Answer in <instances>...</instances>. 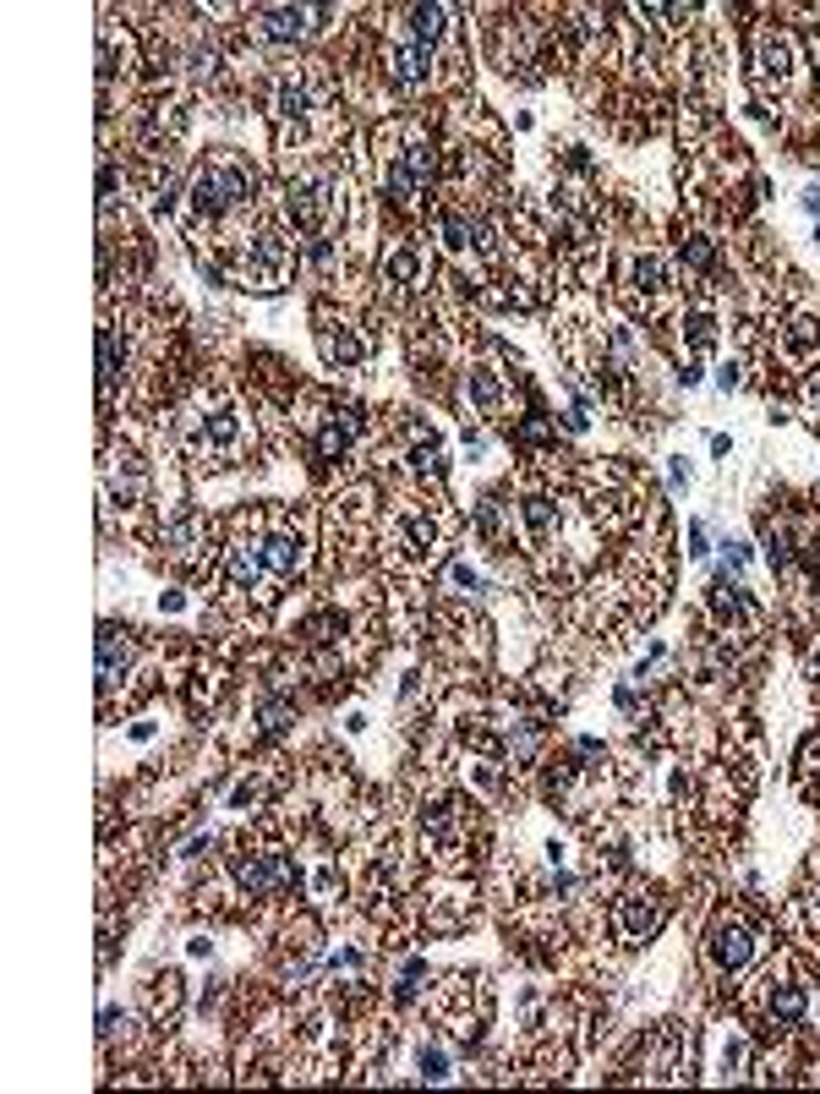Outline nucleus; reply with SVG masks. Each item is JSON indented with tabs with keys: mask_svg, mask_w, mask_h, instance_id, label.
I'll return each instance as SVG.
<instances>
[{
	"mask_svg": "<svg viewBox=\"0 0 820 1094\" xmlns=\"http://www.w3.org/2000/svg\"><path fill=\"white\" fill-rule=\"evenodd\" d=\"M263 564H268V575H279V580H290L301 569V537L296 531H274V537H263Z\"/></svg>",
	"mask_w": 820,
	"mask_h": 1094,
	"instance_id": "39448f33",
	"label": "nucleus"
},
{
	"mask_svg": "<svg viewBox=\"0 0 820 1094\" xmlns=\"http://www.w3.org/2000/svg\"><path fill=\"white\" fill-rule=\"evenodd\" d=\"M115 378H121V372H115V329H99V383L115 389Z\"/></svg>",
	"mask_w": 820,
	"mask_h": 1094,
	"instance_id": "f8f14e48",
	"label": "nucleus"
},
{
	"mask_svg": "<svg viewBox=\"0 0 820 1094\" xmlns=\"http://www.w3.org/2000/svg\"><path fill=\"white\" fill-rule=\"evenodd\" d=\"M766 1012H771L777 1023H804V1012H810V991H804L799 980H782V985H771Z\"/></svg>",
	"mask_w": 820,
	"mask_h": 1094,
	"instance_id": "423d86ee",
	"label": "nucleus"
},
{
	"mask_svg": "<svg viewBox=\"0 0 820 1094\" xmlns=\"http://www.w3.org/2000/svg\"><path fill=\"white\" fill-rule=\"evenodd\" d=\"M684 340H689V351H706V345L717 340V323H711V312H695V318L684 323Z\"/></svg>",
	"mask_w": 820,
	"mask_h": 1094,
	"instance_id": "9b49d317",
	"label": "nucleus"
},
{
	"mask_svg": "<svg viewBox=\"0 0 820 1094\" xmlns=\"http://www.w3.org/2000/svg\"><path fill=\"white\" fill-rule=\"evenodd\" d=\"M421 1073H427V1078H449V1056H443L438 1045H421Z\"/></svg>",
	"mask_w": 820,
	"mask_h": 1094,
	"instance_id": "ddd939ff",
	"label": "nucleus"
},
{
	"mask_svg": "<svg viewBox=\"0 0 820 1094\" xmlns=\"http://www.w3.org/2000/svg\"><path fill=\"white\" fill-rule=\"evenodd\" d=\"M323 356L328 362H361V340L350 329H339V334L323 329Z\"/></svg>",
	"mask_w": 820,
	"mask_h": 1094,
	"instance_id": "9d476101",
	"label": "nucleus"
},
{
	"mask_svg": "<svg viewBox=\"0 0 820 1094\" xmlns=\"http://www.w3.org/2000/svg\"><path fill=\"white\" fill-rule=\"evenodd\" d=\"M656 925H662V898H656V892H629V898L618 903V930H624L629 941H646Z\"/></svg>",
	"mask_w": 820,
	"mask_h": 1094,
	"instance_id": "20e7f679",
	"label": "nucleus"
},
{
	"mask_svg": "<svg viewBox=\"0 0 820 1094\" xmlns=\"http://www.w3.org/2000/svg\"><path fill=\"white\" fill-rule=\"evenodd\" d=\"M307 17L312 11H301V6L257 11V33H263V39H301V33H307Z\"/></svg>",
	"mask_w": 820,
	"mask_h": 1094,
	"instance_id": "0eeeda50",
	"label": "nucleus"
},
{
	"mask_svg": "<svg viewBox=\"0 0 820 1094\" xmlns=\"http://www.w3.org/2000/svg\"><path fill=\"white\" fill-rule=\"evenodd\" d=\"M257 197V176L241 165V159H208L203 176H197L192 186V208L197 219H208V225H219L225 214H236V208H246Z\"/></svg>",
	"mask_w": 820,
	"mask_h": 1094,
	"instance_id": "f257e3e1",
	"label": "nucleus"
},
{
	"mask_svg": "<svg viewBox=\"0 0 820 1094\" xmlns=\"http://www.w3.org/2000/svg\"><path fill=\"white\" fill-rule=\"evenodd\" d=\"M389 77H394V88H405V93L427 88L432 50H427V44H394V50H389Z\"/></svg>",
	"mask_w": 820,
	"mask_h": 1094,
	"instance_id": "7ed1b4c3",
	"label": "nucleus"
},
{
	"mask_svg": "<svg viewBox=\"0 0 820 1094\" xmlns=\"http://www.w3.org/2000/svg\"><path fill=\"white\" fill-rule=\"evenodd\" d=\"M126 657H132L126 635H121V630H104V635H99V684H104V690H110V684L126 673Z\"/></svg>",
	"mask_w": 820,
	"mask_h": 1094,
	"instance_id": "6e6552de",
	"label": "nucleus"
},
{
	"mask_svg": "<svg viewBox=\"0 0 820 1094\" xmlns=\"http://www.w3.org/2000/svg\"><path fill=\"white\" fill-rule=\"evenodd\" d=\"M815 914H820V898H815Z\"/></svg>",
	"mask_w": 820,
	"mask_h": 1094,
	"instance_id": "2eb2a0df",
	"label": "nucleus"
},
{
	"mask_svg": "<svg viewBox=\"0 0 820 1094\" xmlns=\"http://www.w3.org/2000/svg\"><path fill=\"white\" fill-rule=\"evenodd\" d=\"M706 952H711V963H717V969L738 974V969H749V963H755L760 941H755V930H749L738 914H722L717 925H711V936H706Z\"/></svg>",
	"mask_w": 820,
	"mask_h": 1094,
	"instance_id": "f03ea898",
	"label": "nucleus"
},
{
	"mask_svg": "<svg viewBox=\"0 0 820 1094\" xmlns=\"http://www.w3.org/2000/svg\"><path fill=\"white\" fill-rule=\"evenodd\" d=\"M443 22H449V11H443V6H416V11H410V28H416V44L443 39Z\"/></svg>",
	"mask_w": 820,
	"mask_h": 1094,
	"instance_id": "1a4fd4ad",
	"label": "nucleus"
},
{
	"mask_svg": "<svg viewBox=\"0 0 820 1094\" xmlns=\"http://www.w3.org/2000/svg\"><path fill=\"white\" fill-rule=\"evenodd\" d=\"M810 400H815V405H820V378H815V383H810Z\"/></svg>",
	"mask_w": 820,
	"mask_h": 1094,
	"instance_id": "4468645a",
	"label": "nucleus"
}]
</instances>
